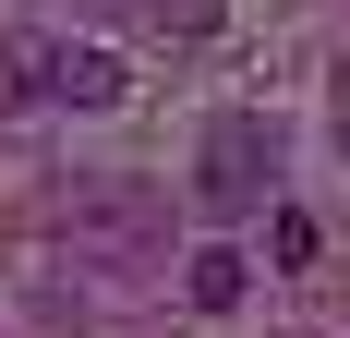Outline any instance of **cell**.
<instances>
[{
  "label": "cell",
  "instance_id": "1",
  "mask_svg": "<svg viewBox=\"0 0 350 338\" xmlns=\"http://www.w3.org/2000/svg\"><path fill=\"white\" fill-rule=\"evenodd\" d=\"M157 230H170V205L145 181H72L61 194V242L72 254H157Z\"/></svg>",
  "mask_w": 350,
  "mask_h": 338
},
{
  "label": "cell",
  "instance_id": "2",
  "mask_svg": "<svg viewBox=\"0 0 350 338\" xmlns=\"http://www.w3.org/2000/svg\"><path fill=\"white\" fill-rule=\"evenodd\" d=\"M193 194H206L217 218H242V205H266V194H278V133H266L254 109L206 121V169H193Z\"/></svg>",
  "mask_w": 350,
  "mask_h": 338
},
{
  "label": "cell",
  "instance_id": "3",
  "mask_svg": "<svg viewBox=\"0 0 350 338\" xmlns=\"http://www.w3.org/2000/svg\"><path fill=\"white\" fill-rule=\"evenodd\" d=\"M49 109H121V61L85 36H49Z\"/></svg>",
  "mask_w": 350,
  "mask_h": 338
},
{
  "label": "cell",
  "instance_id": "4",
  "mask_svg": "<svg viewBox=\"0 0 350 338\" xmlns=\"http://www.w3.org/2000/svg\"><path fill=\"white\" fill-rule=\"evenodd\" d=\"M36 97H49V36L0 25V109H36Z\"/></svg>",
  "mask_w": 350,
  "mask_h": 338
},
{
  "label": "cell",
  "instance_id": "5",
  "mask_svg": "<svg viewBox=\"0 0 350 338\" xmlns=\"http://www.w3.org/2000/svg\"><path fill=\"white\" fill-rule=\"evenodd\" d=\"M181 290H193V302H206V314H230V302H242V290H254V266H242V254H230V242H217V254H193V278H181Z\"/></svg>",
  "mask_w": 350,
  "mask_h": 338
},
{
  "label": "cell",
  "instance_id": "6",
  "mask_svg": "<svg viewBox=\"0 0 350 338\" xmlns=\"http://www.w3.org/2000/svg\"><path fill=\"white\" fill-rule=\"evenodd\" d=\"M266 242H278L266 266H290V278H302V266H314V254H326V230H314V218H302V205H278V230H266Z\"/></svg>",
  "mask_w": 350,
  "mask_h": 338
},
{
  "label": "cell",
  "instance_id": "7",
  "mask_svg": "<svg viewBox=\"0 0 350 338\" xmlns=\"http://www.w3.org/2000/svg\"><path fill=\"white\" fill-rule=\"evenodd\" d=\"M338 145H350V121H338Z\"/></svg>",
  "mask_w": 350,
  "mask_h": 338
}]
</instances>
